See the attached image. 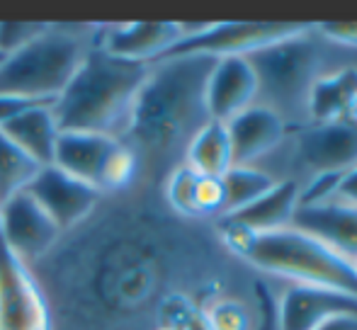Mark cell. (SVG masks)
Instances as JSON below:
<instances>
[{
  "mask_svg": "<svg viewBox=\"0 0 357 330\" xmlns=\"http://www.w3.org/2000/svg\"><path fill=\"white\" fill-rule=\"evenodd\" d=\"M185 219L149 202L146 187L102 197L32 265L52 313V330H160L175 297H192V248Z\"/></svg>",
  "mask_w": 357,
  "mask_h": 330,
  "instance_id": "obj_1",
  "label": "cell"
},
{
  "mask_svg": "<svg viewBox=\"0 0 357 330\" xmlns=\"http://www.w3.org/2000/svg\"><path fill=\"white\" fill-rule=\"evenodd\" d=\"M216 58L175 56L151 63L142 93L122 141L137 153L142 184L163 180L185 161L195 134L212 122L204 104V88Z\"/></svg>",
  "mask_w": 357,
  "mask_h": 330,
  "instance_id": "obj_2",
  "label": "cell"
},
{
  "mask_svg": "<svg viewBox=\"0 0 357 330\" xmlns=\"http://www.w3.org/2000/svg\"><path fill=\"white\" fill-rule=\"evenodd\" d=\"M149 71V63L124 61L90 47L73 81L54 102L61 132L122 139Z\"/></svg>",
  "mask_w": 357,
  "mask_h": 330,
  "instance_id": "obj_3",
  "label": "cell"
},
{
  "mask_svg": "<svg viewBox=\"0 0 357 330\" xmlns=\"http://www.w3.org/2000/svg\"><path fill=\"white\" fill-rule=\"evenodd\" d=\"M216 221H219L216 228L226 250H231L236 258L245 260L253 267L291 279L296 284L333 289L357 299V274L353 262L316 238L291 226L273 233H253L226 219H216Z\"/></svg>",
  "mask_w": 357,
  "mask_h": 330,
  "instance_id": "obj_4",
  "label": "cell"
},
{
  "mask_svg": "<svg viewBox=\"0 0 357 330\" xmlns=\"http://www.w3.org/2000/svg\"><path fill=\"white\" fill-rule=\"evenodd\" d=\"M98 24H52L34 42L8 54L0 66V95L56 102L85 61Z\"/></svg>",
  "mask_w": 357,
  "mask_h": 330,
  "instance_id": "obj_5",
  "label": "cell"
},
{
  "mask_svg": "<svg viewBox=\"0 0 357 330\" xmlns=\"http://www.w3.org/2000/svg\"><path fill=\"white\" fill-rule=\"evenodd\" d=\"M54 165L95 187L102 197L142 187V165L122 139L61 132Z\"/></svg>",
  "mask_w": 357,
  "mask_h": 330,
  "instance_id": "obj_6",
  "label": "cell"
},
{
  "mask_svg": "<svg viewBox=\"0 0 357 330\" xmlns=\"http://www.w3.org/2000/svg\"><path fill=\"white\" fill-rule=\"evenodd\" d=\"M306 24L296 22H214L202 27L185 24V37L158 61L175 56H248L280 39L304 34Z\"/></svg>",
  "mask_w": 357,
  "mask_h": 330,
  "instance_id": "obj_7",
  "label": "cell"
},
{
  "mask_svg": "<svg viewBox=\"0 0 357 330\" xmlns=\"http://www.w3.org/2000/svg\"><path fill=\"white\" fill-rule=\"evenodd\" d=\"M248 63L253 66L258 85L268 90V95L278 102H296L306 97L311 83L316 81L319 71V49L304 34L280 39V42L263 47L248 54Z\"/></svg>",
  "mask_w": 357,
  "mask_h": 330,
  "instance_id": "obj_8",
  "label": "cell"
},
{
  "mask_svg": "<svg viewBox=\"0 0 357 330\" xmlns=\"http://www.w3.org/2000/svg\"><path fill=\"white\" fill-rule=\"evenodd\" d=\"M0 330H52V313L37 277L3 243H0Z\"/></svg>",
  "mask_w": 357,
  "mask_h": 330,
  "instance_id": "obj_9",
  "label": "cell"
},
{
  "mask_svg": "<svg viewBox=\"0 0 357 330\" xmlns=\"http://www.w3.org/2000/svg\"><path fill=\"white\" fill-rule=\"evenodd\" d=\"M0 231H3L0 243L17 255L27 267L52 253V248L63 236L61 228L29 192H20L0 204Z\"/></svg>",
  "mask_w": 357,
  "mask_h": 330,
  "instance_id": "obj_10",
  "label": "cell"
},
{
  "mask_svg": "<svg viewBox=\"0 0 357 330\" xmlns=\"http://www.w3.org/2000/svg\"><path fill=\"white\" fill-rule=\"evenodd\" d=\"M185 37L183 22H122L98 24L93 47H100L109 56L134 63H155L165 52Z\"/></svg>",
  "mask_w": 357,
  "mask_h": 330,
  "instance_id": "obj_11",
  "label": "cell"
},
{
  "mask_svg": "<svg viewBox=\"0 0 357 330\" xmlns=\"http://www.w3.org/2000/svg\"><path fill=\"white\" fill-rule=\"evenodd\" d=\"M27 192L54 219L61 233L71 231L80 221H85L102 199V194L95 187L75 180L73 175L63 173L56 165H47L39 170Z\"/></svg>",
  "mask_w": 357,
  "mask_h": 330,
  "instance_id": "obj_12",
  "label": "cell"
},
{
  "mask_svg": "<svg viewBox=\"0 0 357 330\" xmlns=\"http://www.w3.org/2000/svg\"><path fill=\"white\" fill-rule=\"evenodd\" d=\"M260 85L253 66L245 56L216 58L204 88V104L212 122H231L236 114L248 109Z\"/></svg>",
  "mask_w": 357,
  "mask_h": 330,
  "instance_id": "obj_13",
  "label": "cell"
},
{
  "mask_svg": "<svg viewBox=\"0 0 357 330\" xmlns=\"http://www.w3.org/2000/svg\"><path fill=\"white\" fill-rule=\"evenodd\" d=\"M338 316H357V299L309 284H291L278 301V330H316Z\"/></svg>",
  "mask_w": 357,
  "mask_h": 330,
  "instance_id": "obj_14",
  "label": "cell"
},
{
  "mask_svg": "<svg viewBox=\"0 0 357 330\" xmlns=\"http://www.w3.org/2000/svg\"><path fill=\"white\" fill-rule=\"evenodd\" d=\"M160 197L175 217L185 221H207L224 217L221 178H207L190 165H178L160 184Z\"/></svg>",
  "mask_w": 357,
  "mask_h": 330,
  "instance_id": "obj_15",
  "label": "cell"
},
{
  "mask_svg": "<svg viewBox=\"0 0 357 330\" xmlns=\"http://www.w3.org/2000/svg\"><path fill=\"white\" fill-rule=\"evenodd\" d=\"M291 228L321 241L350 262L357 258V207L353 204L328 199L324 204L296 207Z\"/></svg>",
  "mask_w": 357,
  "mask_h": 330,
  "instance_id": "obj_16",
  "label": "cell"
},
{
  "mask_svg": "<svg viewBox=\"0 0 357 330\" xmlns=\"http://www.w3.org/2000/svg\"><path fill=\"white\" fill-rule=\"evenodd\" d=\"M299 156L319 173H345L357 165V124H316L299 134Z\"/></svg>",
  "mask_w": 357,
  "mask_h": 330,
  "instance_id": "obj_17",
  "label": "cell"
},
{
  "mask_svg": "<svg viewBox=\"0 0 357 330\" xmlns=\"http://www.w3.org/2000/svg\"><path fill=\"white\" fill-rule=\"evenodd\" d=\"M234 151V165H250L270 153L284 139V119L275 107L250 104L226 122Z\"/></svg>",
  "mask_w": 357,
  "mask_h": 330,
  "instance_id": "obj_18",
  "label": "cell"
},
{
  "mask_svg": "<svg viewBox=\"0 0 357 330\" xmlns=\"http://www.w3.org/2000/svg\"><path fill=\"white\" fill-rule=\"evenodd\" d=\"M0 132L20 146L29 158H34L42 168L54 165V156H56V143L61 136V127L54 114V102L34 104L27 112L17 114L10 119L8 124L0 127Z\"/></svg>",
  "mask_w": 357,
  "mask_h": 330,
  "instance_id": "obj_19",
  "label": "cell"
},
{
  "mask_svg": "<svg viewBox=\"0 0 357 330\" xmlns=\"http://www.w3.org/2000/svg\"><path fill=\"white\" fill-rule=\"evenodd\" d=\"M296 207H299V184L294 180H287V182H275V187L265 192L258 202L221 219L253 233H273L291 226Z\"/></svg>",
  "mask_w": 357,
  "mask_h": 330,
  "instance_id": "obj_20",
  "label": "cell"
},
{
  "mask_svg": "<svg viewBox=\"0 0 357 330\" xmlns=\"http://www.w3.org/2000/svg\"><path fill=\"white\" fill-rule=\"evenodd\" d=\"M357 100V68L348 66L328 76H319L306 93L311 117L319 124L345 122Z\"/></svg>",
  "mask_w": 357,
  "mask_h": 330,
  "instance_id": "obj_21",
  "label": "cell"
},
{
  "mask_svg": "<svg viewBox=\"0 0 357 330\" xmlns=\"http://www.w3.org/2000/svg\"><path fill=\"white\" fill-rule=\"evenodd\" d=\"M185 165L197 170L207 178H224L234 168V151H231L229 129L221 122H207L185 151Z\"/></svg>",
  "mask_w": 357,
  "mask_h": 330,
  "instance_id": "obj_22",
  "label": "cell"
},
{
  "mask_svg": "<svg viewBox=\"0 0 357 330\" xmlns=\"http://www.w3.org/2000/svg\"><path fill=\"white\" fill-rule=\"evenodd\" d=\"M224 184V217L258 202L265 192L275 187V180L253 165H234L221 178Z\"/></svg>",
  "mask_w": 357,
  "mask_h": 330,
  "instance_id": "obj_23",
  "label": "cell"
},
{
  "mask_svg": "<svg viewBox=\"0 0 357 330\" xmlns=\"http://www.w3.org/2000/svg\"><path fill=\"white\" fill-rule=\"evenodd\" d=\"M42 165L29 158L20 146H15L3 132H0V204L13 199L15 194L27 192L32 180L39 175Z\"/></svg>",
  "mask_w": 357,
  "mask_h": 330,
  "instance_id": "obj_24",
  "label": "cell"
},
{
  "mask_svg": "<svg viewBox=\"0 0 357 330\" xmlns=\"http://www.w3.org/2000/svg\"><path fill=\"white\" fill-rule=\"evenodd\" d=\"M207 321L212 330H253L255 318L250 321L248 311L241 301L236 299H219L204 306Z\"/></svg>",
  "mask_w": 357,
  "mask_h": 330,
  "instance_id": "obj_25",
  "label": "cell"
},
{
  "mask_svg": "<svg viewBox=\"0 0 357 330\" xmlns=\"http://www.w3.org/2000/svg\"><path fill=\"white\" fill-rule=\"evenodd\" d=\"M47 27L49 22H0V52L8 56L17 49L27 47Z\"/></svg>",
  "mask_w": 357,
  "mask_h": 330,
  "instance_id": "obj_26",
  "label": "cell"
},
{
  "mask_svg": "<svg viewBox=\"0 0 357 330\" xmlns=\"http://www.w3.org/2000/svg\"><path fill=\"white\" fill-rule=\"evenodd\" d=\"M343 178V173H316V178L299 189V207H311V204H324L335 197V189Z\"/></svg>",
  "mask_w": 357,
  "mask_h": 330,
  "instance_id": "obj_27",
  "label": "cell"
},
{
  "mask_svg": "<svg viewBox=\"0 0 357 330\" xmlns=\"http://www.w3.org/2000/svg\"><path fill=\"white\" fill-rule=\"evenodd\" d=\"M255 297H258V316L253 330H278V299L273 297L268 284H255Z\"/></svg>",
  "mask_w": 357,
  "mask_h": 330,
  "instance_id": "obj_28",
  "label": "cell"
},
{
  "mask_svg": "<svg viewBox=\"0 0 357 330\" xmlns=\"http://www.w3.org/2000/svg\"><path fill=\"white\" fill-rule=\"evenodd\" d=\"M319 32L328 42L357 49V22H321Z\"/></svg>",
  "mask_w": 357,
  "mask_h": 330,
  "instance_id": "obj_29",
  "label": "cell"
},
{
  "mask_svg": "<svg viewBox=\"0 0 357 330\" xmlns=\"http://www.w3.org/2000/svg\"><path fill=\"white\" fill-rule=\"evenodd\" d=\"M34 104H44V102H34V100H24V97H15V95H0V127L8 124L10 119H15L17 114L27 112Z\"/></svg>",
  "mask_w": 357,
  "mask_h": 330,
  "instance_id": "obj_30",
  "label": "cell"
},
{
  "mask_svg": "<svg viewBox=\"0 0 357 330\" xmlns=\"http://www.w3.org/2000/svg\"><path fill=\"white\" fill-rule=\"evenodd\" d=\"M335 197L343 204L357 207V165L343 173V178H340V182H338V189H335Z\"/></svg>",
  "mask_w": 357,
  "mask_h": 330,
  "instance_id": "obj_31",
  "label": "cell"
},
{
  "mask_svg": "<svg viewBox=\"0 0 357 330\" xmlns=\"http://www.w3.org/2000/svg\"><path fill=\"white\" fill-rule=\"evenodd\" d=\"M316 330H357V316H338L326 321L321 328Z\"/></svg>",
  "mask_w": 357,
  "mask_h": 330,
  "instance_id": "obj_32",
  "label": "cell"
},
{
  "mask_svg": "<svg viewBox=\"0 0 357 330\" xmlns=\"http://www.w3.org/2000/svg\"><path fill=\"white\" fill-rule=\"evenodd\" d=\"M180 330H212V326H209V321H207V313H204V308L202 311H197L192 318H190L188 323H185Z\"/></svg>",
  "mask_w": 357,
  "mask_h": 330,
  "instance_id": "obj_33",
  "label": "cell"
},
{
  "mask_svg": "<svg viewBox=\"0 0 357 330\" xmlns=\"http://www.w3.org/2000/svg\"><path fill=\"white\" fill-rule=\"evenodd\" d=\"M350 122H353V124H357V100H355V104H353V109H350Z\"/></svg>",
  "mask_w": 357,
  "mask_h": 330,
  "instance_id": "obj_34",
  "label": "cell"
},
{
  "mask_svg": "<svg viewBox=\"0 0 357 330\" xmlns=\"http://www.w3.org/2000/svg\"><path fill=\"white\" fill-rule=\"evenodd\" d=\"M3 61H5V54H3V52H0V66H3Z\"/></svg>",
  "mask_w": 357,
  "mask_h": 330,
  "instance_id": "obj_35",
  "label": "cell"
},
{
  "mask_svg": "<svg viewBox=\"0 0 357 330\" xmlns=\"http://www.w3.org/2000/svg\"><path fill=\"white\" fill-rule=\"evenodd\" d=\"M353 269H355V274H357V258L353 260Z\"/></svg>",
  "mask_w": 357,
  "mask_h": 330,
  "instance_id": "obj_36",
  "label": "cell"
},
{
  "mask_svg": "<svg viewBox=\"0 0 357 330\" xmlns=\"http://www.w3.org/2000/svg\"><path fill=\"white\" fill-rule=\"evenodd\" d=\"M0 241H3V231H0Z\"/></svg>",
  "mask_w": 357,
  "mask_h": 330,
  "instance_id": "obj_37",
  "label": "cell"
}]
</instances>
